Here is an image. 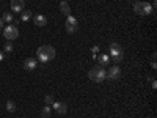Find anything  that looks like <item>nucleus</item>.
<instances>
[{
	"label": "nucleus",
	"mask_w": 157,
	"mask_h": 118,
	"mask_svg": "<svg viewBox=\"0 0 157 118\" xmlns=\"http://www.w3.org/2000/svg\"><path fill=\"white\" fill-rule=\"evenodd\" d=\"M134 11L137 13V14H140V16H145V13H143V5H141V2H135V3H134Z\"/></svg>",
	"instance_id": "14"
},
{
	"label": "nucleus",
	"mask_w": 157,
	"mask_h": 118,
	"mask_svg": "<svg viewBox=\"0 0 157 118\" xmlns=\"http://www.w3.org/2000/svg\"><path fill=\"white\" fill-rule=\"evenodd\" d=\"M107 77L110 79V80H118L121 77V69H119V66L110 68V71H107Z\"/></svg>",
	"instance_id": "6"
},
{
	"label": "nucleus",
	"mask_w": 157,
	"mask_h": 118,
	"mask_svg": "<svg viewBox=\"0 0 157 118\" xmlns=\"http://www.w3.org/2000/svg\"><path fill=\"white\" fill-rule=\"evenodd\" d=\"M6 110H8V112H16V104H14V101H6Z\"/></svg>",
	"instance_id": "17"
},
{
	"label": "nucleus",
	"mask_w": 157,
	"mask_h": 118,
	"mask_svg": "<svg viewBox=\"0 0 157 118\" xmlns=\"http://www.w3.org/2000/svg\"><path fill=\"white\" fill-rule=\"evenodd\" d=\"M25 2L24 0H11V10L13 13H22L24 11Z\"/></svg>",
	"instance_id": "7"
},
{
	"label": "nucleus",
	"mask_w": 157,
	"mask_h": 118,
	"mask_svg": "<svg viewBox=\"0 0 157 118\" xmlns=\"http://www.w3.org/2000/svg\"><path fill=\"white\" fill-rule=\"evenodd\" d=\"M91 51H93V54H96V52L99 51V46H93V47H91Z\"/></svg>",
	"instance_id": "23"
},
{
	"label": "nucleus",
	"mask_w": 157,
	"mask_h": 118,
	"mask_svg": "<svg viewBox=\"0 0 157 118\" xmlns=\"http://www.w3.org/2000/svg\"><path fill=\"white\" fill-rule=\"evenodd\" d=\"M33 22H35V25H38V27H44L47 24V17L44 14H36L35 19H33Z\"/></svg>",
	"instance_id": "11"
},
{
	"label": "nucleus",
	"mask_w": 157,
	"mask_h": 118,
	"mask_svg": "<svg viewBox=\"0 0 157 118\" xmlns=\"http://www.w3.org/2000/svg\"><path fill=\"white\" fill-rule=\"evenodd\" d=\"M108 63H110V55H107V54H102L98 57V65L99 66H107Z\"/></svg>",
	"instance_id": "12"
},
{
	"label": "nucleus",
	"mask_w": 157,
	"mask_h": 118,
	"mask_svg": "<svg viewBox=\"0 0 157 118\" xmlns=\"http://www.w3.org/2000/svg\"><path fill=\"white\" fill-rule=\"evenodd\" d=\"M32 19V11L30 10H24L22 13H20V20L22 22H27V20Z\"/></svg>",
	"instance_id": "13"
},
{
	"label": "nucleus",
	"mask_w": 157,
	"mask_h": 118,
	"mask_svg": "<svg viewBox=\"0 0 157 118\" xmlns=\"http://www.w3.org/2000/svg\"><path fill=\"white\" fill-rule=\"evenodd\" d=\"M110 55H112V57L122 55V47H121L118 43H112V44H110Z\"/></svg>",
	"instance_id": "9"
},
{
	"label": "nucleus",
	"mask_w": 157,
	"mask_h": 118,
	"mask_svg": "<svg viewBox=\"0 0 157 118\" xmlns=\"http://www.w3.org/2000/svg\"><path fill=\"white\" fill-rule=\"evenodd\" d=\"M141 5H143V13H145V14H151V13H154L152 6L149 5L148 2H141Z\"/></svg>",
	"instance_id": "15"
},
{
	"label": "nucleus",
	"mask_w": 157,
	"mask_h": 118,
	"mask_svg": "<svg viewBox=\"0 0 157 118\" xmlns=\"http://www.w3.org/2000/svg\"><path fill=\"white\" fill-rule=\"evenodd\" d=\"M3 36L8 39V41H13V39H16L17 36H19V29L16 25H13V24H10L6 29L3 30Z\"/></svg>",
	"instance_id": "3"
},
{
	"label": "nucleus",
	"mask_w": 157,
	"mask_h": 118,
	"mask_svg": "<svg viewBox=\"0 0 157 118\" xmlns=\"http://www.w3.org/2000/svg\"><path fill=\"white\" fill-rule=\"evenodd\" d=\"M55 58V49H53L52 46H41L39 49L36 51V60L41 61V63H47V61H50Z\"/></svg>",
	"instance_id": "1"
},
{
	"label": "nucleus",
	"mask_w": 157,
	"mask_h": 118,
	"mask_svg": "<svg viewBox=\"0 0 157 118\" xmlns=\"http://www.w3.org/2000/svg\"><path fill=\"white\" fill-rule=\"evenodd\" d=\"M60 11L63 13L65 16H71V8H69V3L66 0H61L60 2Z\"/></svg>",
	"instance_id": "10"
},
{
	"label": "nucleus",
	"mask_w": 157,
	"mask_h": 118,
	"mask_svg": "<svg viewBox=\"0 0 157 118\" xmlns=\"http://www.w3.org/2000/svg\"><path fill=\"white\" fill-rule=\"evenodd\" d=\"M148 80L151 82V87L155 90V88H157V82H155V79H151V77H148Z\"/></svg>",
	"instance_id": "22"
},
{
	"label": "nucleus",
	"mask_w": 157,
	"mask_h": 118,
	"mask_svg": "<svg viewBox=\"0 0 157 118\" xmlns=\"http://www.w3.org/2000/svg\"><path fill=\"white\" fill-rule=\"evenodd\" d=\"M3 51H5V52H13V44H11V41H8V43L3 46Z\"/></svg>",
	"instance_id": "19"
},
{
	"label": "nucleus",
	"mask_w": 157,
	"mask_h": 118,
	"mask_svg": "<svg viewBox=\"0 0 157 118\" xmlns=\"http://www.w3.org/2000/svg\"><path fill=\"white\" fill-rule=\"evenodd\" d=\"M2 19H3V22H8V24L14 20V17H13V13H10V11H5L3 16H2Z\"/></svg>",
	"instance_id": "16"
},
{
	"label": "nucleus",
	"mask_w": 157,
	"mask_h": 118,
	"mask_svg": "<svg viewBox=\"0 0 157 118\" xmlns=\"http://www.w3.org/2000/svg\"><path fill=\"white\" fill-rule=\"evenodd\" d=\"M88 77H90L93 82H96V84H102L105 79H107V71L104 69V66H94L90 69V73H88Z\"/></svg>",
	"instance_id": "2"
},
{
	"label": "nucleus",
	"mask_w": 157,
	"mask_h": 118,
	"mask_svg": "<svg viewBox=\"0 0 157 118\" xmlns=\"http://www.w3.org/2000/svg\"><path fill=\"white\" fill-rule=\"evenodd\" d=\"M3 60H5V54L0 51V61H3Z\"/></svg>",
	"instance_id": "24"
},
{
	"label": "nucleus",
	"mask_w": 157,
	"mask_h": 118,
	"mask_svg": "<svg viewBox=\"0 0 157 118\" xmlns=\"http://www.w3.org/2000/svg\"><path fill=\"white\" fill-rule=\"evenodd\" d=\"M77 30H79L77 19L72 17V16H68V19H66V32L68 33H76Z\"/></svg>",
	"instance_id": "4"
},
{
	"label": "nucleus",
	"mask_w": 157,
	"mask_h": 118,
	"mask_svg": "<svg viewBox=\"0 0 157 118\" xmlns=\"http://www.w3.org/2000/svg\"><path fill=\"white\" fill-rule=\"evenodd\" d=\"M112 60H113V61H115V63H116V65H118V63H119V61L122 60V55H116V57H112Z\"/></svg>",
	"instance_id": "21"
},
{
	"label": "nucleus",
	"mask_w": 157,
	"mask_h": 118,
	"mask_svg": "<svg viewBox=\"0 0 157 118\" xmlns=\"http://www.w3.org/2000/svg\"><path fill=\"white\" fill-rule=\"evenodd\" d=\"M52 107H53V110L58 113V115H65L66 112H68V106L65 102H58V101H53L52 102Z\"/></svg>",
	"instance_id": "5"
},
{
	"label": "nucleus",
	"mask_w": 157,
	"mask_h": 118,
	"mask_svg": "<svg viewBox=\"0 0 157 118\" xmlns=\"http://www.w3.org/2000/svg\"><path fill=\"white\" fill-rule=\"evenodd\" d=\"M38 66V60L35 58H27L24 61V69H27V71H35Z\"/></svg>",
	"instance_id": "8"
},
{
	"label": "nucleus",
	"mask_w": 157,
	"mask_h": 118,
	"mask_svg": "<svg viewBox=\"0 0 157 118\" xmlns=\"http://www.w3.org/2000/svg\"><path fill=\"white\" fill-rule=\"evenodd\" d=\"M2 27H3V19L0 17V29H2Z\"/></svg>",
	"instance_id": "25"
},
{
	"label": "nucleus",
	"mask_w": 157,
	"mask_h": 118,
	"mask_svg": "<svg viewBox=\"0 0 157 118\" xmlns=\"http://www.w3.org/2000/svg\"><path fill=\"white\" fill-rule=\"evenodd\" d=\"M44 102H46V106H52V102H53V98L50 95H47L46 98H44Z\"/></svg>",
	"instance_id": "20"
},
{
	"label": "nucleus",
	"mask_w": 157,
	"mask_h": 118,
	"mask_svg": "<svg viewBox=\"0 0 157 118\" xmlns=\"http://www.w3.org/2000/svg\"><path fill=\"white\" fill-rule=\"evenodd\" d=\"M50 106H46L44 109H43V112H41V116H43V118H49L50 116Z\"/></svg>",
	"instance_id": "18"
}]
</instances>
